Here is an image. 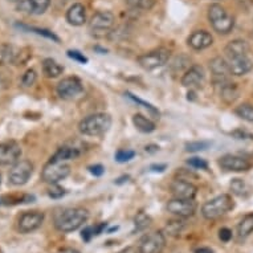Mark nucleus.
<instances>
[{"label":"nucleus","mask_w":253,"mask_h":253,"mask_svg":"<svg viewBox=\"0 0 253 253\" xmlns=\"http://www.w3.org/2000/svg\"><path fill=\"white\" fill-rule=\"evenodd\" d=\"M89 217L86 210L84 208H67L58 212L56 219H54V225L60 232L69 233L84 225Z\"/></svg>","instance_id":"1"},{"label":"nucleus","mask_w":253,"mask_h":253,"mask_svg":"<svg viewBox=\"0 0 253 253\" xmlns=\"http://www.w3.org/2000/svg\"><path fill=\"white\" fill-rule=\"evenodd\" d=\"M112 117L106 113H96L85 117L79 125L80 133L87 137H98L110 129Z\"/></svg>","instance_id":"2"},{"label":"nucleus","mask_w":253,"mask_h":253,"mask_svg":"<svg viewBox=\"0 0 253 253\" xmlns=\"http://www.w3.org/2000/svg\"><path fill=\"white\" fill-rule=\"evenodd\" d=\"M233 206L235 204H233L232 196L223 194L206 202L202 207V213L207 220H215L231 211Z\"/></svg>","instance_id":"3"},{"label":"nucleus","mask_w":253,"mask_h":253,"mask_svg":"<svg viewBox=\"0 0 253 253\" xmlns=\"http://www.w3.org/2000/svg\"><path fill=\"white\" fill-rule=\"evenodd\" d=\"M208 19H210L212 28L220 35L229 34L233 29V25H235L233 17L225 11L224 7H221L220 4H212L210 7Z\"/></svg>","instance_id":"4"},{"label":"nucleus","mask_w":253,"mask_h":253,"mask_svg":"<svg viewBox=\"0 0 253 253\" xmlns=\"http://www.w3.org/2000/svg\"><path fill=\"white\" fill-rule=\"evenodd\" d=\"M114 23L116 19L110 11H100L94 13L89 21V32L96 38H102L112 31Z\"/></svg>","instance_id":"5"},{"label":"nucleus","mask_w":253,"mask_h":253,"mask_svg":"<svg viewBox=\"0 0 253 253\" xmlns=\"http://www.w3.org/2000/svg\"><path fill=\"white\" fill-rule=\"evenodd\" d=\"M170 58V50L165 48L151 50L149 53H145L137 58L138 64L141 65L145 71H154L159 67H163Z\"/></svg>","instance_id":"6"},{"label":"nucleus","mask_w":253,"mask_h":253,"mask_svg":"<svg viewBox=\"0 0 253 253\" xmlns=\"http://www.w3.org/2000/svg\"><path fill=\"white\" fill-rule=\"evenodd\" d=\"M57 94L62 100H76L84 94L83 83L77 77H67L58 83Z\"/></svg>","instance_id":"7"},{"label":"nucleus","mask_w":253,"mask_h":253,"mask_svg":"<svg viewBox=\"0 0 253 253\" xmlns=\"http://www.w3.org/2000/svg\"><path fill=\"white\" fill-rule=\"evenodd\" d=\"M166 245V237L161 231L147 233L139 241V253H162Z\"/></svg>","instance_id":"8"},{"label":"nucleus","mask_w":253,"mask_h":253,"mask_svg":"<svg viewBox=\"0 0 253 253\" xmlns=\"http://www.w3.org/2000/svg\"><path fill=\"white\" fill-rule=\"evenodd\" d=\"M71 174V167L64 162H49L44 167L42 172V178L45 183L56 184L62 179H65Z\"/></svg>","instance_id":"9"},{"label":"nucleus","mask_w":253,"mask_h":253,"mask_svg":"<svg viewBox=\"0 0 253 253\" xmlns=\"http://www.w3.org/2000/svg\"><path fill=\"white\" fill-rule=\"evenodd\" d=\"M34 172V165L29 161H19L9 170L8 179L13 186H23L28 182Z\"/></svg>","instance_id":"10"},{"label":"nucleus","mask_w":253,"mask_h":253,"mask_svg":"<svg viewBox=\"0 0 253 253\" xmlns=\"http://www.w3.org/2000/svg\"><path fill=\"white\" fill-rule=\"evenodd\" d=\"M21 149L15 141H7L0 143V166H12L19 162Z\"/></svg>","instance_id":"11"},{"label":"nucleus","mask_w":253,"mask_h":253,"mask_svg":"<svg viewBox=\"0 0 253 253\" xmlns=\"http://www.w3.org/2000/svg\"><path fill=\"white\" fill-rule=\"evenodd\" d=\"M171 192L176 199L194 200L198 194V187L186 179H176L171 184Z\"/></svg>","instance_id":"12"},{"label":"nucleus","mask_w":253,"mask_h":253,"mask_svg":"<svg viewBox=\"0 0 253 253\" xmlns=\"http://www.w3.org/2000/svg\"><path fill=\"white\" fill-rule=\"evenodd\" d=\"M44 221V213L38 211L24 212L19 219V231L21 233H31L40 228Z\"/></svg>","instance_id":"13"},{"label":"nucleus","mask_w":253,"mask_h":253,"mask_svg":"<svg viewBox=\"0 0 253 253\" xmlns=\"http://www.w3.org/2000/svg\"><path fill=\"white\" fill-rule=\"evenodd\" d=\"M167 211L179 216V217H190L195 213L196 204L194 200L176 199L174 198L167 203Z\"/></svg>","instance_id":"14"},{"label":"nucleus","mask_w":253,"mask_h":253,"mask_svg":"<svg viewBox=\"0 0 253 253\" xmlns=\"http://www.w3.org/2000/svg\"><path fill=\"white\" fill-rule=\"evenodd\" d=\"M220 167L225 171H233V172H241L251 169V163L245 158L236 157V155H224L220 158Z\"/></svg>","instance_id":"15"},{"label":"nucleus","mask_w":253,"mask_h":253,"mask_svg":"<svg viewBox=\"0 0 253 253\" xmlns=\"http://www.w3.org/2000/svg\"><path fill=\"white\" fill-rule=\"evenodd\" d=\"M227 62H228L229 72L233 76H244L248 72L252 71L253 68V62L249 58V56H241V57L231 58Z\"/></svg>","instance_id":"16"},{"label":"nucleus","mask_w":253,"mask_h":253,"mask_svg":"<svg viewBox=\"0 0 253 253\" xmlns=\"http://www.w3.org/2000/svg\"><path fill=\"white\" fill-rule=\"evenodd\" d=\"M50 0H23L17 4V9L27 13L42 15L49 7Z\"/></svg>","instance_id":"17"},{"label":"nucleus","mask_w":253,"mask_h":253,"mask_svg":"<svg viewBox=\"0 0 253 253\" xmlns=\"http://www.w3.org/2000/svg\"><path fill=\"white\" fill-rule=\"evenodd\" d=\"M204 80V71L200 65H192L188 68L186 73L182 77V85L186 87L198 86L203 83Z\"/></svg>","instance_id":"18"},{"label":"nucleus","mask_w":253,"mask_h":253,"mask_svg":"<svg viewBox=\"0 0 253 253\" xmlns=\"http://www.w3.org/2000/svg\"><path fill=\"white\" fill-rule=\"evenodd\" d=\"M212 42H213V38L207 31H195L188 38V45L195 50L206 49V48L212 45Z\"/></svg>","instance_id":"19"},{"label":"nucleus","mask_w":253,"mask_h":253,"mask_svg":"<svg viewBox=\"0 0 253 253\" xmlns=\"http://www.w3.org/2000/svg\"><path fill=\"white\" fill-rule=\"evenodd\" d=\"M224 52L228 60L241 57V56H248L249 45L248 42H244V40H233V42H228V45L225 46Z\"/></svg>","instance_id":"20"},{"label":"nucleus","mask_w":253,"mask_h":253,"mask_svg":"<svg viewBox=\"0 0 253 253\" xmlns=\"http://www.w3.org/2000/svg\"><path fill=\"white\" fill-rule=\"evenodd\" d=\"M67 20L69 24L76 25V27H80L83 25L85 21H86V11H85V7L80 3H76L68 9L67 12Z\"/></svg>","instance_id":"21"},{"label":"nucleus","mask_w":253,"mask_h":253,"mask_svg":"<svg viewBox=\"0 0 253 253\" xmlns=\"http://www.w3.org/2000/svg\"><path fill=\"white\" fill-rule=\"evenodd\" d=\"M210 69H211L212 75L215 76L216 79H219L220 81H224L225 77L231 75L228 62L221 57H215L213 60H211L210 61Z\"/></svg>","instance_id":"22"},{"label":"nucleus","mask_w":253,"mask_h":253,"mask_svg":"<svg viewBox=\"0 0 253 253\" xmlns=\"http://www.w3.org/2000/svg\"><path fill=\"white\" fill-rule=\"evenodd\" d=\"M80 151L75 147H67L64 146L61 149H58L54 155L50 158L49 162H65V161H71V159H76L79 158Z\"/></svg>","instance_id":"23"},{"label":"nucleus","mask_w":253,"mask_h":253,"mask_svg":"<svg viewBox=\"0 0 253 253\" xmlns=\"http://www.w3.org/2000/svg\"><path fill=\"white\" fill-rule=\"evenodd\" d=\"M42 72L46 77L49 79H56L60 75H62L64 72V68L58 64L57 61H54L53 58H45L42 61Z\"/></svg>","instance_id":"24"},{"label":"nucleus","mask_w":253,"mask_h":253,"mask_svg":"<svg viewBox=\"0 0 253 253\" xmlns=\"http://www.w3.org/2000/svg\"><path fill=\"white\" fill-rule=\"evenodd\" d=\"M133 124L141 133L149 134L153 133L154 130H155V124L150 118L143 116V114H135L133 117Z\"/></svg>","instance_id":"25"},{"label":"nucleus","mask_w":253,"mask_h":253,"mask_svg":"<svg viewBox=\"0 0 253 253\" xmlns=\"http://www.w3.org/2000/svg\"><path fill=\"white\" fill-rule=\"evenodd\" d=\"M17 53L15 48L9 44H1L0 45V65H7V64H15Z\"/></svg>","instance_id":"26"},{"label":"nucleus","mask_w":253,"mask_h":253,"mask_svg":"<svg viewBox=\"0 0 253 253\" xmlns=\"http://www.w3.org/2000/svg\"><path fill=\"white\" fill-rule=\"evenodd\" d=\"M253 232V213L245 215L237 225V233L240 237H247Z\"/></svg>","instance_id":"27"},{"label":"nucleus","mask_w":253,"mask_h":253,"mask_svg":"<svg viewBox=\"0 0 253 253\" xmlns=\"http://www.w3.org/2000/svg\"><path fill=\"white\" fill-rule=\"evenodd\" d=\"M220 94H221V98H223L225 102L231 104V102H233V101L237 98L239 91H237L236 86H235L233 84H223Z\"/></svg>","instance_id":"28"},{"label":"nucleus","mask_w":253,"mask_h":253,"mask_svg":"<svg viewBox=\"0 0 253 253\" xmlns=\"http://www.w3.org/2000/svg\"><path fill=\"white\" fill-rule=\"evenodd\" d=\"M151 224V217L149 215H146L145 212H139L135 219H134V225H135V231H145L149 225Z\"/></svg>","instance_id":"29"},{"label":"nucleus","mask_w":253,"mask_h":253,"mask_svg":"<svg viewBox=\"0 0 253 253\" xmlns=\"http://www.w3.org/2000/svg\"><path fill=\"white\" fill-rule=\"evenodd\" d=\"M231 190L237 196H245L249 191L247 183L243 179H233L232 182H231Z\"/></svg>","instance_id":"30"},{"label":"nucleus","mask_w":253,"mask_h":253,"mask_svg":"<svg viewBox=\"0 0 253 253\" xmlns=\"http://www.w3.org/2000/svg\"><path fill=\"white\" fill-rule=\"evenodd\" d=\"M126 94H127V97H129L130 100H133L135 104L141 105V106H143L146 110H149V113L151 114V116H154V118H159V110H158L157 108H154L153 105L149 104V102H146V101L141 100V98H138V97H135L134 94H131V93H126Z\"/></svg>","instance_id":"31"},{"label":"nucleus","mask_w":253,"mask_h":253,"mask_svg":"<svg viewBox=\"0 0 253 253\" xmlns=\"http://www.w3.org/2000/svg\"><path fill=\"white\" fill-rule=\"evenodd\" d=\"M236 114L243 120L248 121V122H253V106L252 105L244 104L240 105L239 108L236 109Z\"/></svg>","instance_id":"32"},{"label":"nucleus","mask_w":253,"mask_h":253,"mask_svg":"<svg viewBox=\"0 0 253 253\" xmlns=\"http://www.w3.org/2000/svg\"><path fill=\"white\" fill-rule=\"evenodd\" d=\"M154 3V0H127V4L134 9H151Z\"/></svg>","instance_id":"33"},{"label":"nucleus","mask_w":253,"mask_h":253,"mask_svg":"<svg viewBox=\"0 0 253 253\" xmlns=\"http://www.w3.org/2000/svg\"><path fill=\"white\" fill-rule=\"evenodd\" d=\"M134 157H135V153L133 150H120L116 154V161L120 163H125L131 161Z\"/></svg>","instance_id":"34"},{"label":"nucleus","mask_w":253,"mask_h":253,"mask_svg":"<svg viewBox=\"0 0 253 253\" xmlns=\"http://www.w3.org/2000/svg\"><path fill=\"white\" fill-rule=\"evenodd\" d=\"M19 27H21V28H24V29H28V31H32V32H35V34H38V35H42V36H44V38L46 39H50V40H53V42H58L60 40H58V38L54 34H52L50 31H48V29H40V28H29V27H24V25H19Z\"/></svg>","instance_id":"35"},{"label":"nucleus","mask_w":253,"mask_h":253,"mask_svg":"<svg viewBox=\"0 0 253 253\" xmlns=\"http://www.w3.org/2000/svg\"><path fill=\"white\" fill-rule=\"evenodd\" d=\"M210 146V142L206 141H198V142H190L186 145V150L190 153H195V151H202L206 150Z\"/></svg>","instance_id":"36"},{"label":"nucleus","mask_w":253,"mask_h":253,"mask_svg":"<svg viewBox=\"0 0 253 253\" xmlns=\"http://www.w3.org/2000/svg\"><path fill=\"white\" fill-rule=\"evenodd\" d=\"M36 79H38V75H36V72L34 69H29L24 73L23 76V79H21V84L24 85V86H32L35 83H36Z\"/></svg>","instance_id":"37"},{"label":"nucleus","mask_w":253,"mask_h":253,"mask_svg":"<svg viewBox=\"0 0 253 253\" xmlns=\"http://www.w3.org/2000/svg\"><path fill=\"white\" fill-rule=\"evenodd\" d=\"M187 163H188V166L194 167V169H198V170H207L208 169V163L204 161V159H202V158H190L188 161H187Z\"/></svg>","instance_id":"38"},{"label":"nucleus","mask_w":253,"mask_h":253,"mask_svg":"<svg viewBox=\"0 0 253 253\" xmlns=\"http://www.w3.org/2000/svg\"><path fill=\"white\" fill-rule=\"evenodd\" d=\"M182 228L183 221H179V220H172V221H170V223L167 224V231H169V233H171V235H178V233H180Z\"/></svg>","instance_id":"39"},{"label":"nucleus","mask_w":253,"mask_h":253,"mask_svg":"<svg viewBox=\"0 0 253 253\" xmlns=\"http://www.w3.org/2000/svg\"><path fill=\"white\" fill-rule=\"evenodd\" d=\"M65 194H67V191H65L62 187L58 186L52 187L49 191H48V195H49L50 198H53V199H60V198H62Z\"/></svg>","instance_id":"40"},{"label":"nucleus","mask_w":253,"mask_h":253,"mask_svg":"<svg viewBox=\"0 0 253 253\" xmlns=\"http://www.w3.org/2000/svg\"><path fill=\"white\" fill-rule=\"evenodd\" d=\"M68 56L72 58V60H75L77 62H81V64H86L87 62V57L84 56V53L79 52V50H68Z\"/></svg>","instance_id":"41"},{"label":"nucleus","mask_w":253,"mask_h":253,"mask_svg":"<svg viewBox=\"0 0 253 253\" xmlns=\"http://www.w3.org/2000/svg\"><path fill=\"white\" fill-rule=\"evenodd\" d=\"M219 239L224 243H228L232 239V231L228 228H221L219 231Z\"/></svg>","instance_id":"42"},{"label":"nucleus","mask_w":253,"mask_h":253,"mask_svg":"<svg viewBox=\"0 0 253 253\" xmlns=\"http://www.w3.org/2000/svg\"><path fill=\"white\" fill-rule=\"evenodd\" d=\"M94 236V229L93 227H85L81 232V237L84 241H90L91 237Z\"/></svg>","instance_id":"43"},{"label":"nucleus","mask_w":253,"mask_h":253,"mask_svg":"<svg viewBox=\"0 0 253 253\" xmlns=\"http://www.w3.org/2000/svg\"><path fill=\"white\" fill-rule=\"evenodd\" d=\"M89 171H90V174L94 175V176H101V175L105 172V169L104 166H101V165H96V166L89 167Z\"/></svg>","instance_id":"44"},{"label":"nucleus","mask_w":253,"mask_h":253,"mask_svg":"<svg viewBox=\"0 0 253 253\" xmlns=\"http://www.w3.org/2000/svg\"><path fill=\"white\" fill-rule=\"evenodd\" d=\"M151 170L155 171V172H162V171L166 170V165H153Z\"/></svg>","instance_id":"45"},{"label":"nucleus","mask_w":253,"mask_h":253,"mask_svg":"<svg viewBox=\"0 0 253 253\" xmlns=\"http://www.w3.org/2000/svg\"><path fill=\"white\" fill-rule=\"evenodd\" d=\"M195 253H213V251L207 247H200V248L195 249Z\"/></svg>","instance_id":"46"},{"label":"nucleus","mask_w":253,"mask_h":253,"mask_svg":"<svg viewBox=\"0 0 253 253\" xmlns=\"http://www.w3.org/2000/svg\"><path fill=\"white\" fill-rule=\"evenodd\" d=\"M118 253H138V252H137V249H135V248H133V247H129V248L122 249V251H121V252H118Z\"/></svg>","instance_id":"47"},{"label":"nucleus","mask_w":253,"mask_h":253,"mask_svg":"<svg viewBox=\"0 0 253 253\" xmlns=\"http://www.w3.org/2000/svg\"><path fill=\"white\" fill-rule=\"evenodd\" d=\"M58 253H80L77 249H73V248H64L61 249Z\"/></svg>","instance_id":"48"},{"label":"nucleus","mask_w":253,"mask_h":253,"mask_svg":"<svg viewBox=\"0 0 253 253\" xmlns=\"http://www.w3.org/2000/svg\"><path fill=\"white\" fill-rule=\"evenodd\" d=\"M11 1H13V3H20V1H23V0H11Z\"/></svg>","instance_id":"49"},{"label":"nucleus","mask_w":253,"mask_h":253,"mask_svg":"<svg viewBox=\"0 0 253 253\" xmlns=\"http://www.w3.org/2000/svg\"><path fill=\"white\" fill-rule=\"evenodd\" d=\"M0 184H1V175H0Z\"/></svg>","instance_id":"50"},{"label":"nucleus","mask_w":253,"mask_h":253,"mask_svg":"<svg viewBox=\"0 0 253 253\" xmlns=\"http://www.w3.org/2000/svg\"><path fill=\"white\" fill-rule=\"evenodd\" d=\"M0 253H1V251H0Z\"/></svg>","instance_id":"51"}]
</instances>
